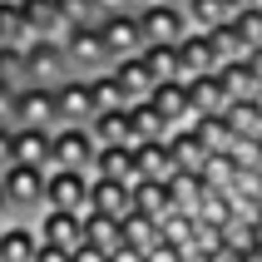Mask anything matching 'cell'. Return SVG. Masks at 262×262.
<instances>
[{
	"instance_id": "cell-40",
	"label": "cell",
	"mask_w": 262,
	"mask_h": 262,
	"mask_svg": "<svg viewBox=\"0 0 262 262\" xmlns=\"http://www.w3.org/2000/svg\"><path fill=\"white\" fill-rule=\"evenodd\" d=\"M223 5H228V10L237 15V10H248V5H262V0H223Z\"/></svg>"
},
{
	"instance_id": "cell-18",
	"label": "cell",
	"mask_w": 262,
	"mask_h": 262,
	"mask_svg": "<svg viewBox=\"0 0 262 262\" xmlns=\"http://www.w3.org/2000/svg\"><path fill=\"white\" fill-rule=\"evenodd\" d=\"M89 178L139 183V168H134V144H99V154H94V163H89Z\"/></svg>"
},
{
	"instance_id": "cell-25",
	"label": "cell",
	"mask_w": 262,
	"mask_h": 262,
	"mask_svg": "<svg viewBox=\"0 0 262 262\" xmlns=\"http://www.w3.org/2000/svg\"><path fill=\"white\" fill-rule=\"evenodd\" d=\"M139 59H144V70H148L154 84H163V79H183V74H178V50H173V45H144Z\"/></svg>"
},
{
	"instance_id": "cell-1",
	"label": "cell",
	"mask_w": 262,
	"mask_h": 262,
	"mask_svg": "<svg viewBox=\"0 0 262 262\" xmlns=\"http://www.w3.org/2000/svg\"><path fill=\"white\" fill-rule=\"evenodd\" d=\"M0 183H5L10 218H35L45 208V168H35V163H10V168L0 173Z\"/></svg>"
},
{
	"instance_id": "cell-31",
	"label": "cell",
	"mask_w": 262,
	"mask_h": 262,
	"mask_svg": "<svg viewBox=\"0 0 262 262\" xmlns=\"http://www.w3.org/2000/svg\"><path fill=\"white\" fill-rule=\"evenodd\" d=\"M0 79L5 84H25V45H10V40H0Z\"/></svg>"
},
{
	"instance_id": "cell-19",
	"label": "cell",
	"mask_w": 262,
	"mask_h": 262,
	"mask_svg": "<svg viewBox=\"0 0 262 262\" xmlns=\"http://www.w3.org/2000/svg\"><path fill=\"white\" fill-rule=\"evenodd\" d=\"M168 139V148H173V159H178V168H188V173H203V163H208V154L213 148L198 139V129H193V119L188 124H173V129L163 134Z\"/></svg>"
},
{
	"instance_id": "cell-37",
	"label": "cell",
	"mask_w": 262,
	"mask_h": 262,
	"mask_svg": "<svg viewBox=\"0 0 262 262\" xmlns=\"http://www.w3.org/2000/svg\"><path fill=\"white\" fill-rule=\"evenodd\" d=\"M15 163V154H10V124H0V173Z\"/></svg>"
},
{
	"instance_id": "cell-17",
	"label": "cell",
	"mask_w": 262,
	"mask_h": 262,
	"mask_svg": "<svg viewBox=\"0 0 262 262\" xmlns=\"http://www.w3.org/2000/svg\"><path fill=\"white\" fill-rule=\"evenodd\" d=\"M144 99L159 109V119L168 124V129H173V124H188V119H193V109H188V84H183V79H163V84L148 89Z\"/></svg>"
},
{
	"instance_id": "cell-20",
	"label": "cell",
	"mask_w": 262,
	"mask_h": 262,
	"mask_svg": "<svg viewBox=\"0 0 262 262\" xmlns=\"http://www.w3.org/2000/svg\"><path fill=\"white\" fill-rule=\"evenodd\" d=\"M89 129H94L99 144H139V129H134L129 104H124V109H99V114L89 119Z\"/></svg>"
},
{
	"instance_id": "cell-42",
	"label": "cell",
	"mask_w": 262,
	"mask_h": 262,
	"mask_svg": "<svg viewBox=\"0 0 262 262\" xmlns=\"http://www.w3.org/2000/svg\"><path fill=\"white\" fill-rule=\"evenodd\" d=\"M159 5H183V0H159Z\"/></svg>"
},
{
	"instance_id": "cell-15",
	"label": "cell",
	"mask_w": 262,
	"mask_h": 262,
	"mask_svg": "<svg viewBox=\"0 0 262 262\" xmlns=\"http://www.w3.org/2000/svg\"><path fill=\"white\" fill-rule=\"evenodd\" d=\"M10 154L15 163L50 168V129L45 124H10Z\"/></svg>"
},
{
	"instance_id": "cell-28",
	"label": "cell",
	"mask_w": 262,
	"mask_h": 262,
	"mask_svg": "<svg viewBox=\"0 0 262 262\" xmlns=\"http://www.w3.org/2000/svg\"><path fill=\"white\" fill-rule=\"evenodd\" d=\"M183 15H188L193 30H213L223 20H233V10L223 5V0H183Z\"/></svg>"
},
{
	"instance_id": "cell-21",
	"label": "cell",
	"mask_w": 262,
	"mask_h": 262,
	"mask_svg": "<svg viewBox=\"0 0 262 262\" xmlns=\"http://www.w3.org/2000/svg\"><path fill=\"white\" fill-rule=\"evenodd\" d=\"M134 208H139L144 218H154V223H163L168 213H178L168 183H159V178H139V183H134Z\"/></svg>"
},
{
	"instance_id": "cell-23",
	"label": "cell",
	"mask_w": 262,
	"mask_h": 262,
	"mask_svg": "<svg viewBox=\"0 0 262 262\" xmlns=\"http://www.w3.org/2000/svg\"><path fill=\"white\" fill-rule=\"evenodd\" d=\"M84 84H89V104H94V114H99V109H124V104H129V94H124V84H119L114 70L84 74Z\"/></svg>"
},
{
	"instance_id": "cell-12",
	"label": "cell",
	"mask_w": 262,
	"mask_h": 262,
	"mask_svg": "<svg viewBox=\"0 0 262 262\" xmlns=\"http://www.w3.org/2000/svg\"><path fill=\"white\" fill-rule=\"evenodd\" d=\"M10 124H45V129H55V89L50 84H20L15 89Z\"/></svg>"
},
{
	"instance_id": "cell-8",
	"label": "cell",
	"mask_w": 262,
	"mask_h": 262,
	"mask_svg": "<svg viewBox=\"0 0 262 262\" xmlns=\"http://www.w3.org/2000/svg\"><path fill=\"white\" fill-rule=\"evenodd\" d=\"M94 25H99L104 50H109V64H114V59H124V55H139V50H144V30H139V15H134V10L104 15V20H94Z\"/></svg>"
},
{
	"instance_id": "cell-7",
	"label": "cell",
	"mask_w": 262,
	"mask_h": 262,
	"mask_svg": "<svg viewBox=\"0 0 262 262\" xmlns=\"http://www.w3.org/2000/svg\"><path fill=\"white\" fill-rule=\"evenodd\" d=\"M173 50H178V74H183V79L223 70V50H218V35H213V30H188Z\"/></svg>"
},
{
	"instance_id": "cell-22",
	"label": "cell",
	"mask_w": 262,
	"mask_h": 262,
	"mask_svg": "<svg viewBox=\"0 0 262 262\" xmlns=\"http://www.w3.org/2000/svg\"><path fill=\"white\" fill-rule=\"evenodd\" d=\"M20 10H25V25H30V40H40V35H50V40H59L64 35V15H59L55 0H20Z\"/></svg>"
},
{
	"instance_id": "cell-33",
	"label": "cell",
	"mask_w": 262,
	"mask_h": 262,
	"mask_svg": "<svg viewBox=\"0 0 262 262\" xmlns=\"http://www.w3.org/2000/svg\"><path fill=\"white\" fill-rule=\"evenodd\" d=\"M59 15H64V25H94L99 20V5L94 0H55Z\"/></svg>"
},
{
	"instance_id": "cell-11",
	"label": "cell",
	"mask_w": 262,
	"mask_h": 262,
	"mask_svg": "<svg viewBox=\"0 0 262 262\" xmlns=\"http://www.w3.org/2000/svg\"><path fill=\"white\" fill-rule=\"evenodd\" d=\"M183 84H188V109H193V119H198V114H223V109L233 104V89H228L223 70L193 74V79H183Z\"/></svg>"
},
{
	"instance_id": "cell-41",
	"label": "cell",
	"mask_w": 262,
	"mask_h": 262,
	"mask_svg": "<svg viewBox=\"0 0 262 262\" xmlns=\"http://www.w3.org/2000/svg\"><path fill=\"white\" fill-rule=\"evenodd\" d=\"M0 218H10V208H5V183H0Z\"/></svg>"
},
{
	"instance_id": "cell-43",
	"label": "cell",
	"mask_w": 262,
	"mask_h": 262,
	"mask_svg": "<svg viewBox=\"0 0 262 262\" xmlns=\"http://www.w3.org/2000/svg\"><path fill=\"white\" fill-rule=\"evenodd\" d=\"M0 233H5V218H0Z\"/></svg>"
},
{
	"instance_id": "cell-39",
	"label": "cell",
	"mask_w": 262,
	"mask_h": 262,
	"mask_svg": "<svg viewBox=\"0 0 262 262\" xmlns=\"http://www.w3.org/2000/svg\"><path fill=\"white\" fill-rule=\"evenodd\" d=\"M109 262H144V252H134V248H119Z\"/></svg>"
},
{
	"instance_id": "cell-38",
	"label": "cell",
	"mask_w": 262,
	"mask_h": 262,
	"mask_svg": "<svg viewBox=\"0 0 262 262\" xmlns=\"http://www.w3.org/2000/svg\"><path fill=\"white\" fill-rule=\"evenodd\" d=\"M74 262H109V252H99V248H74Z\"/></svg>"
},
{
	"instance_id": "cell-29",
	"label": "cell",
	"mask_w": 262,
	"mask_h": 262,
	"mask_svg": "<svg viewBox=\"0 0 262 262\" xmlns=\"http://www.w3.org/2000/svg\"><path fill=\"white\" fill-rule=\"evenodd\" d=\"M159 237H163V233H159V223H154V218H144V213H129V218H124V248L148 252Z\"/></svg>"
},
{
	"instance_id": "cell-26",
	"label": "cell",
	"mask_w": 262,
	"mask_h": 262,
	"mask_svg": "<svg viewBox=\"0 0 262 262\" xmlns=\"http://www.w3.org/2000/svg\"><path fill=\"white\" fill-rule=\"evenodd\" d=\"M109 70L119 74V84H124V94H129V99H144L148 89H154V79H148V70H144V59H139V55H124V59H114Z\"/></svg>"
},
{
	"instance_id": "cell-16",
	"label": "cell",
	"mask_w": 262,
	"mask_h": 262,
	"mask_svg": "<svg viewBox=\"0 0 262 262\" xmlns=\"http://www.w3.org/2000/svg\"><path fill=\"white\" fill-rule=\"evenodd\" d=\"M35 252H40L35 218H5V233H0V262H35Z\"/></svg>"
},
{
	"instance_id": "cell-10",
	"label": "cell",
	"mask_w": 262,
	"mask_h": 262,
	"mask_svg": "<svg viewBox=\"0 0 262 262\" xmlns=\"http://www.w3.org/2000/svg\"><path fill=\"white\" fill-rule=\"evenodd\" d=\"M55 89V124H89L94 119V104H89V84L84 74H64Z\"/></svg>"
},
{
	"instance_id": "cell-35",
	"label": "cell",
	"mask_w": 262,
	"mask_h": 262,
	"mask_svg": "<svg viewBox=\"0 0 262 262\" xmlns=\"http://www.w3.org/2000/svg\"><path fill=\"white\" fill-rule=\"evenodd\" d=\"M10 114H15V84L0 79V124H10Z\"/></svg>"
},
{
	"instance_id": "cell-30",
	"label": "cell",
	"mask_w": 262,
	"mask_h": 262,
	"mask_svg": "<svg viewBox=\"0 0 262 262\" xmlns=\"http://www.w3.org/2000/svg\"><path fill=\"white\" fill-rule=\"evenodd\" d=\"M0 40H10V45H25L30 40V25H25L20 0H0Z\"/></svg>"
},
{
	"instance_id": "cell-4",
	"label": "cell",
	"mask_w": 262,
	"mask_h": 262,
	"mask_svg": "<svg viewBox=\"0 0 262 262\" xmlns=\"http://www.w3.org/2000/svg\"><path fill=\"white\" fill-rule=\"evenodd\" d=\"M139 30H144V45H178L188 35V15L183 5H159V0H139Z\"/></svg>"
},
{
	"instance_id": "cell-3",
	"label": "cell",
	"mask_w": 262,
	"mask_h": 262,
	"mask_svg": "<svg viewBox=\"0 0 262 262\" xmlns=\"http://www.w3.org/2000/svg\"><path fill=\"white\" fill-rule=\"evenodd\" d=\"M45 208H70V213L89 218L94 213L89 168H45Z\"/></svg>"
},
{
	"instance_id": "cell-34",
	"label": "cell",
	"mask_w": 262,
	"mask_h": 262,
	"mask_svg": "<svg viewBox=\"0 0 262 262\" xmlns=\"http://www.w3.org/2000/svg\"><path fill=\"white\" fill-rule=\"evenodd\" d=\"M35 262H74V252H70V248H55V243H40Z\"/></svg>"
},
{
	"instance_id": "cell-9",
	"label": "cell",
	"mask_w": 262,
	"mask_h": 262,
	"mask_svg": "<svg viewBox=\"0 0 262 262\" xmlns=\"http://www.w3.org/2000/svg\"><path fill=\"white\" fill-rule=\"evenodd\" d=\"M35 233L40 243H55V248H84V218L70 213V208H40L35 213Z\"/></svg>"
},
{
	"instance_id": "cell-27",
	"label": "cell",
	"mask_w": 262,
	"mask_h": 262,
	"mask_svg": "<svg viewBox=\"0 0 262 262\" xmlns=\"http://www.w3.org/2000/svg\"><path fill=\"white\" fill-rule=\"evenodd\" d=\"M193 129H198V139H203L213 154H223V148L237 139V129L228 124V114H198V119H193Z\"/></svg>"
},
{
	"instance_id": "cell-6",
	"label": "cell",
	"mask_w": 262,
	"mask_h": 262,
	"mask_svg": "<svg viewBox=\"0 0 262 262\" xmlns=\"http://www.w3.org/2000/svg\"><path fill=\"white\" fill-rule=\"evenodd\" d=\"M70 70V59H64V45L40 35V40H25V84H59Z\"/></svg>"
},
{
	"instance_id": "cell-5",
	"label": "cell",
	"mask_w": 262,
	"mask_h": 262,
	"mask_svg": "<svg viewBox=\"0 0 262 262\" xmlns=\"http://www.w3.org/2000/svg\"><path fill=\"white\" fill-rule=\"evenodd\" d=\"M59 45H64V59H70L74 74L109 70V50H104V40H99V25H70L59 35Z\"/></svg>"
},
{
	"instance_id": "cell-14",
	"label": "cell",
	"mask_w": 262,
	"mask_h": 262,
	"mask_svg": "<svg viewBox=\"0 0 262 262\" xmlns=\"http://www.w3.org/2000/svg\"><path fill=\"white\" fill-rule=\"evenodd\" d=\"M134 168H139V178L168 183L178 173V159H173V148H168V139H139L134 144Z\"/></svg>"
},
{
	"instance_id": "cell-24",
	"label": "cell",
	"mask_w": 262,
	"mask_h": 262,
	"mask_svg": "<svg viewBox=\"0 0 262 262\" xmlns=\"http://www.w3.org/2000/svg\"><path fill=\"white\" fill-rule=\"evenodd\" d=\"M84 243H89V248H99V252H109V257H114V252L124 248V223L104 218V213H89V218H84Z\"/></svg>"
},
{
	"instance_id": "cell-2",
	"label": "cell",
	"mask_w": 262,
	"mask_h": 262,
	"mask_svg": "<svg viewBox=\"0 0 262 262\" xmlns=\"http://www.w3.org/2000/svg\"><path fill=\"white\" fill-rule=\"evenodd\" d=\"M99 154V139L89 124H55L50 129V168H89Z\"/></svg>"
},
{
	"instance_id": "cell-36",
	"label": "cell",
	"mask_w": 262,
	"mask_h": 262,
	"mask_svg": "<svg viewBox=\"0 0 262 262\" xmlns=\"http://www.w3.org/2000/svg\"><path fill=\"white\" fill-rule=\"evenodd\" d=\"M99 5V20L104 15H124V10H139V0H94Z\"/></svg>"
},
{
	"instance_id": "cell-32",
	"label": "cell",
	"mask_w": 262,
	"mask_h": 262,
	"mask_svg": "<svg viewBox=\"0 0 262 262\" xmlns=\"http://www.w3.org/2000/svg\"><path fill=\"white\" fill-rule=\"evenodd\" d=\"M233 25H237V35L248 40V50H262V5L237 10V15H233Z\"/></svg>"
},
{
	"instance_id": "cell-13",
	"label": "cell",
	"mask_w": 262,
	"mask_h": 262,
	"mask_svg": "<svg viewBox=\"0 0 262 262\" xmlns=\"http://www.w3.org/2000/svg\"><path fill=\"white\" fill-rule=\"evenodd\" d=\"M89 198H94V213H104L114 223L139 213L134 208V183H119V178H89Z\"/></svg>"
}]
</instances>
